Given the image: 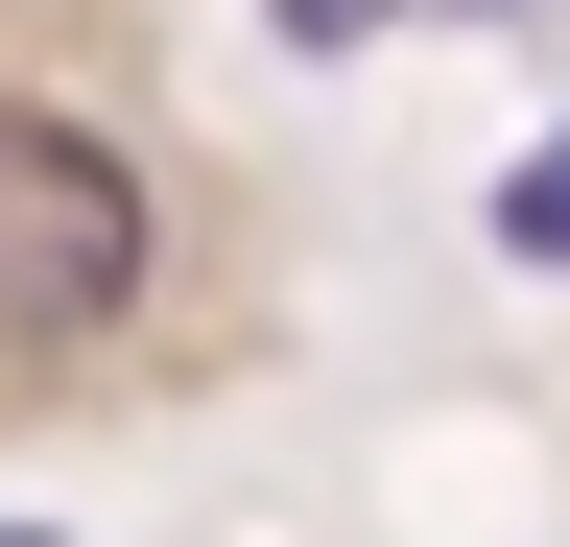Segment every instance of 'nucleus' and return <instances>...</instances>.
<instances>
[{
  "label": "nucleus",
  "instance_id": "nucleus-1",
  "mask_svg": "<svg viewBox=\"0 0 570 547\" xmlns=\"http://www.w3.org/2000/svg\"><path fill=\"white\" fill-rule=\"evenodd\" d=\"M142 167L96 144V119H48V96H0V333H96L142 310Z\"/></svg>",
  "mask_w": 570,
  "mask_h": 547
},
{
  "label": "nucleus",
  "instance_id": "nucleus-2",
  "mask_svg": "<svg viewBox=\"0 0 570 547\" xmlns=\"http://www.w3.org/2000/svg\"><path fill=\"white\" fill-rule=\"evenodd\" d=\"M499 262H547V286H570V119H547L523 167H499Z\"/></svg>",
  "mask_w": 570,
  "mask_h": 547
},
{
  "label": "nucleus",
  "instance_id": "nucleus-3",
  "mask_svg": "<svg viewBox=\"0 0 570 547\" xmlns=\"http://www.w3.org/2000/svg\"><path fill=\"white\" fill-rule=\"evenodd\" d=\"M262 25H285V48H309V72H333V48H381L404 0H262Z\"/></svg>",
  "mask_w": 570,
  "mask_h": 547
},
{
  "label": "nucleus",
  "instance_id": "nucleus-4",
  "mask_svg": "<svg viewBox=\"0 0 570 547\" xmlns=\"http://www.w3.org/2000/svg\"><path fill=\"white\" fill-rule=\"evenodd\" d=\"M475 25H523V0H475Z\"/></svg>",
  "mask_w": 570,
  "mask_h": 547
},
{
  "label": "nucleus",
  "instance_id": "nucleus-5",
  "mask_svg": "<svg viewBox=\"0 0 570 547\" xmlns=\"http://www.w3.org/2000/svg\"><path fill=\"white\" fill-rule=\"evenodd\" d=\"M0 547H48V524H0Z\"/></svg>",
  "mask_w": 570,
  "mask_h": 547
}]
</instances>
